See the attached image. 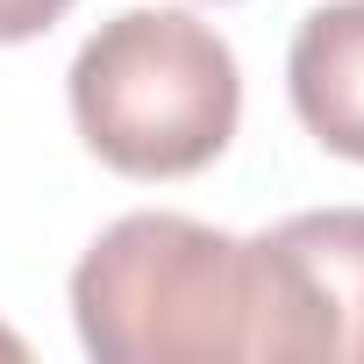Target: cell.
<instances>
[{
  "mask_svg": "<svg viewBox=\"0 0 364 364\" xmlns=\"http://www.w3.org/2000/svg\"><path fill=\"white\" fill-rule=\"evenodd\" d=\"M72 321L100 364L257 357L250 250L186 215H122L72 272Z\"/></svg>",
  "mask_w": 364,
  "mask_h": 364,
  "instance_id": "1",
  "label": "cell"
},
{
  "mask_svg": "<svg viewBox=\"0 0 364 364\" xmlns=\"http://www.w3.org/2000/svg\"><path fill=\"white\" fill-rule=\"evenodd\" d=\"M236 50L178 8H129L72 58V122L122 178H186L236 136Z\"/></svg>",
  "mask_w": 364,
  "mask_h": 364,
  "instance_id": "2",
  "label": "cell"
},
{
  "mask_svg": "<svg viewBox=\"0 0 364 364\" xmlns=\"http://www.w3.org/2000/svg\"><path fill=\"white\" fill-rule=\"evenodd\" d=\"M243 250L257 364H364V208L293 215Z\"/></svg>",
  "mask_w": 364,
  "mask_h": 364,
  "instance_id": "3",
  "label": "cell"
},
{
  "mask_svg": "<svg viewBox=\"0 0 364 364\" xmlns=\"http://www.w3.org/2000/svg\"><path fill=\"white\" fill-rule=\"evenodd\" d=\"M286 86L300 129L321 150L364 164V0H328L293 29Z\"/></svg>",
  "mask_w": 364,
  "mask_h": 364,
  "instance_id": "4",
  "label": "cell"
},
{
  "mask_svg": "<svg viewBox=\"0 0 364 364\" xmlns=\"http://www.w3.org/2000/svg\"><path fill=\"white\" fill-rule=\"evenodd\" d=\"M65 8H72V0H0V43H29V36H43Z\"/></svg>",
  "mask_w": 364,
  "mask_h": 364,
  "instance_id": "5",
  "label": "cell"
}]
</instances>
